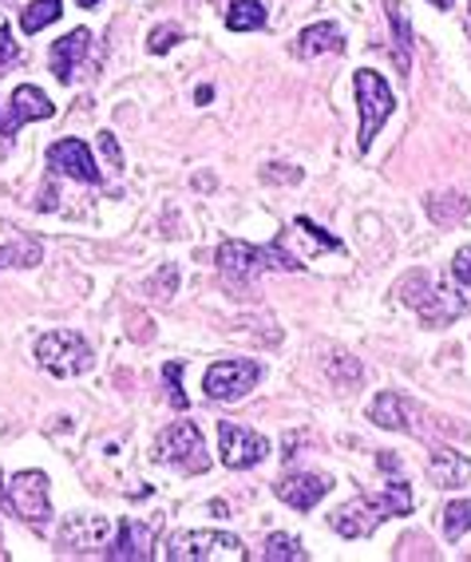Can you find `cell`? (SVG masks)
<instances>
[{
    "label": "cell",
    "mask_w": 471,
    "mask_h": 562,
    "mask_svg": "<svg viewBox=\"0 0 471 562\" xmlns=\"http://www.w3.org/2000/svg\"><path fill=\"white\" fill-rule=\"evenodd\" d=\"M365 499L381 512V519H396V515H408L412 507H416L412 487L404 480H392L389 487H381V492H365Z\"/></svg>",
    "instance_id": "ffe728a7"
},
{
    "label": "cell",
    "mask_w": 471,
    "mask_h": 562,
    "mask_svg": "<svg viewBox=\"0 0 471 562\" xmlns=\"http://www.w3.org/2000/svg\"><path fill=\"white\" fill-rule=\"evenodd\" d=\"M214 261H218V270L226 278H238V281H250L266 270H305L293 254H285L281 241H273V246H250V241L226 238L218 246V254H214Z\"/></svg>",
    "instance_id": "6da1fadb"
},
{
    "label": "cell",
    "mask_w": 471,
    "mask_h": 562,
    "mask_svg": "<svg viewBox=\"0 0 471 562\" xmlns=\"http://www.w3.org/2000/svg\"><path fill=\"white\" fill-rule=\"evenodd\" d=\"M451 285H460V290H471V246H463V250H456V258H451Z\"/></svg>",
    "instance_id": "4316f807"
},
{
    "label": "cell",
    "mask_w": 471,
    "mask_h": 562,
    "mask_svg": "<svg viewBox=\"0 0 471 562\" xmlns=\"http://www.w3.org/2000/svg\"><path fill=\"white\" fill-rule=\"evenodd\" d=\"M428 4H436V9H451L456 0H428Z\"/></svg>",
    "instance_id": "d6a6232c"
},
{
    "label": "cell",
    "mask_w": 471,
    "mask_h": 562,
    "mask_svg": "<svg viewBox=\"0 0 471 562\" xmlns=\"http://www.w3.org/2000/svg\"><path fill=\"white\" fill-rule=\"evenodd\" d=\"M226 29L231 32L266 29V4H261V0H231V9H226Z\"/></svg>",
    "instance_id": "44dd1931"
},
{
    "label": "cell",
    "mask_w": 471,
    "mask_h": 562,
    "mask_svg": "<svg viewBox=\"0 0 471 562\" xmlns=\"http://www.w3.org/2000/svg\"><path fill=\"white\" fill-rule=\"evenodd\" d=\"M100 147H103V155L111 159V167H123V151H120V143H115V135H111V131H100Z\"/></svg>",
    "instance_id": "1f68e13d"
},
{
    "label": "cell",
    "mask_w": 471,
    "mask_h": 562,
    "mask_svg": "<svg viewBox=\"0 0 471 562\" xmlns=\"http://www.w3.org/2000/svg\"><path fill=\"white\" fill-rule=\"evenodd\" d=\"M377 522H384L381 512H377L365 495L357 503H345V507H337V512L329 515V527L337 535H345V539H365V535L377 531Z\"/></svg>",
    "instance_id": "e0dca14e"
},
{
    "label": "cell",
    "mask_w": 471,
    "mask_h": 562,
    "mask_svg": "<svg viewBox=\"0 0 471 562\" xmlns=\"http://www.w3.org/2000/svg\"><path fill=\"white\" fill-rule=\"evenodd\" d=\"M91 52V32L88 29H71L68 36L52 44V76L60 83H71L76 80V68L88 60Z\"/></svg>",
    "instance_id": "9a60e30c"
},
{
    "label": "cell",
    "mask_w": 471,
    "mask_h": 562,
    "mask_svg": "<svg viewBox=\"0 0 471 562\" xmlns=\"http://www.w3.org/2000/svg\"><path fill=\"white\" fill-rule=\"evenodd\" d=\"M218 452H222V463H226L231 472H246V468H258V463L270 456V440H266L261 432L242 428V424L222 420L218 424Z\"/></svg>",
    "instance_id": "9c48e42d"
},
{
    "label": "cell",
    "mask_w": 471,
    "mask_h": 562,
    "mask_svg": "<svg viewBox=\"0 0 471 562\" xmlns=\"http://www.w3.org/2000/svg\"><path fill=\"white\" fill-rule=\"evenodd\" d=\"M48 171L68 175L76 182H88V187H100V162L91 155V147L83 139H60L48 147Z\"/></svg>",
    "instance_id": "7c38bea8"
},
{
    "label": "cell",
    "mask_w": 471,
    "mask_h": 562,
    "mask_svg": "<svg viewBox=\"0 0 471 562\" xmlns=\"http://www.w3.org/2000/svg\"><path fill=\"white\" fill-rule=\"evenodd\" d=\"M369 420L389 428V432H416V436L428 432L420 424V420H428V412L416 401H408V396H401V392H381V396L369 404Z\"/></svg>",
    "instance_id": "8fae6325"
},
{
    "label": "cell",
    "mask_w": 471,
    "mask_h": 562,
    "mask_svg": "<svg viewBox=\"0 0 471 562\" xmlns=\"http://www.w3.org/2000/svg\"><path fill=\"white\" fill-rule=\"evenodd\" d=\"M4 559H9V554H4V542H0V562H4Z\"/></svg>",
    "instance_id": "836d02e7"
},
{
    "label": "cell",
    "mask_w": 471,
    "mask_h": 562,
    "mask_svg": "<svg viewBox=\"0 0 471 562\" xmlns=\"http://www.w3.org/2000/svg\"><path fill=\"white\" fill-rule=\"evenodd\" d=\"M155 460L171 463L187 475H202L211 472V456H206V443H202L199 424L182 420V424H167L155 440Z\"/></svg>",
    "instance_id": "277c9868"
},
{
    "label": "cell",
    "mask_w": 471,
    "mask_h": 562,
    "mask_svg": "<svg viewBox=\"0 0 471 562\" xmlns=\"http://www.w3.org/2000/svg\"><path fill=\"white\" fill-rule=\"evenodd\" d=\"M440 531L448 542H460L471 531V499H456L440 512Z\"/></svg>",
    "instance_id": "cb8c5ba5"
},
{
    "label": "cell",
    "mask_w": 471,
    "mask_h": 562,
    "mask_svg": "<svg viewBox=\"0 0 471 562\" xmlns=\"http://www.w3.org/2000/svg\"><path fill=\"white\" fill-rule=\"evenodd\" d=\"M345 48V32L341 24L322 21V24H310V29L301 32L298 41H293V52H298L301 60H313V56H329V52H341Z\"/></svg>",
    "instance_id": "d6986e66"
},
{
    "label": "cell",
    "mask_w": 471,
    "mask_h": 562,
    "mask_svg": "<svg viewBox=\"0 0 471 562\" xmlns=\"http://www.w3.org/2000/svg\"><path fill=\"white\" fill-rule=\"evenodd\" d=\"M401 293H412V297H404V305L420 313L424 325H448L471 310V290H451V281L444 285V281H431L428 273H412L401 285Z\"/></svg>",
    "instance_id": "7a4b0ae2"
},
{
    "label": "cell",
    "mask_w": 471,
    "mask_h": 562,
    "mask_svg": "<svg viewBox=\"0 0 471 562\" xmlns=\"http://www.w3.org/2000/svg\"><path fill=\"white\" fill-rule=\"evenodd\" d=\"M352 88H357V103H361V135H357V147L369 151L372 143H377V135H381V127L389 123L396 103H392V88L384 83V76L372 68L357 71V76H352Z\"/></svg>",
    "instance_id": "5b68a950"
},
{
    "label": "cell",
    "mask_w": 471,
    "mask_h": 562,
    "mask_svg": "<svg viewBox=\"0 0 471 562\" xmlns=\"http://www.w3.org/2000/svg\"><path fill=\"white\" fill-rule=\"evenodd\" d=\"M179 372H182V364H179V361H171L167 369H162V376H167V384H171V404H175V408H187V396H182Z\"/></svg>",
    "instance_id": "83f0119b"
},
{
    "label": "cell",
    "mask_w": 471,
    "mask_h": 562,
    "mask_svg": "<svg viewBox=\"0 0 471 562\" xmlns=\"http://www.w3.org/2000/svg\"><path fill=\"white\" fill-rule=\"evenodd\" d=\"M179 36H182L179 29H155L150 32V52H167Z\"/></svg>",
    "instance_id": "f546056e"
},
{
    "label": "cell",
    "mask_w": 471,
    "mask_h": 562,
    "mask_svg": "<svg viewBox=\"0 0 471 562\" xmlns=\"http://www.w3.org/2000/svg\"><path fill=\"white\" fill-rule=\"evenodd\" d=\"M258 381H261L258 361H218L206 369V376H202V392H206L211 401L234 404V401H242L246 392H254Z\"/></svg>",
    "instance_id": "ba28073f"
},
{
    "label": "cell",
    "mask_w": 471,
    "mask_h": 562,
    "mask_svg": "<svg viewBox=\"0 0 471 562\" xmlns=\"http://www.w3.org/2000/svg\"><path fill=\"white\" fill-rule=\"evenodd\" d=\"M32 352H36V361H41L52 376H64V381H68V376H80V372H88L91 364H96V349H91L76 329L44 333Z\"/></svg>",
    "instance_id": "3957f363"
},
{
    "label": "cell",
    "mask_w": 471,
    "mask_h": 562,
    "mask_svg": "<svg viewBox=\"0 0 471 562\" xmlns=\"http://www.w3.org/2000/svg\"><path fill=\"white\" fill-rule=\"evenodd\" d=\"M60 12H64V0H32L21 12V29L29 32V36H36V32H44L48 24L60 21Z\"/></svg>",
    "instance_id": "603a6c76"
},
{
    "label": "cell",
    "mask_w": 471,
    "mask_h": 562,
    "mask_svg": "<svg viewBox=\"0 0 471 562\" xmlns=\"http://www.w3.org/2000/svg\"><path fill=\"white\" fill-rule=\"evenodd\" d=\"M108 535H111V519H103V515H68L56 542H60L64 554H91L96 547L108 542Z\"/></svg>",
    "instance_id": "4fadbf2b"
},
{
    "label": "cell",
    "mask_w": 471,
    "mask_h": 562,
    "mask_svg": "<svg viewBox=\"0 0 471 562\" xmlns=\"http://www.w3.org/2000/svg\"><path fill=\"white\" fill-rule=\"evenodd\" d=\"M80 4H83V9H88V4H96V0H80Z\"/></svg>",
    "instance_id": "e575fe53"
},
{
    "label": "cell",
    "mask_w": 471,
    "mask_h": 562,
    "mask_svg": "<svg viewBox=\"0 0 471 562\" xmlns=\"http://www.w3.org/2000/svg\"><path fill=\"white\" fill-rule=\"evenodd\" d=\"M389 4V21H392V36H396V64L408 71V52H412V29H408V16L396 0H384Z\"/></svg>",
    "instance_id": "484cf974"
},
{
    "label": "cell",
    "mask_w": 471,
    "mask_h": 562,
    "mask_svg": "<svg viewBox=\"0 0 471 562\" xmlns=\"http://www.w3.org/2000/svg\"><path fill=\"white\" fill-rule=\"evenodd\" d=\"M52 115H56V103H52L41 88H32V83H21V88L12 91L9 108H0V143L9 147V139L29 120H52Z\"/></svg>",
    "instance_id": "30bf717a"
},
{
    "label": "cell",
    "mask_w": 471,
    "mask_h": 562,
    "mask_svg": "<svg viewBox=\"0 0 471 562\" xmlns=\"http://www.w3.org/2000/svg\"><path fill=\"white\" fill-rule=\"evenodd\" d=\"M261 559H266V562H285V559L305 562V559H310V551H305L293 535H270V539H266V551H261Z\"/></svg>",
    "instance_id": "d4e9b609"
},
{
    "label": "cell",
    "mask_w": 471,
    "mask_h": 562,
    "mask_svg": "<svg viewBox=\"0 0 471 562\" xmlns=\"http://www.w3.org/2000/svg\"><path fill=\"white\" fill-rule=\"evenodd\" d=\"M41 258H44L41 241L16 238L0 250V270H32V266H41Z\"/></svg>",
    "instance_id": "7402d4cb"
},
{
    "label": "cell",
    "mask_w": 471,
    "mask_h": 562,
    "mask_svg": "<svg viewBox=\"0 0 471 562\" xmlns=\"http://www.w3.org/2000/svg\"><path fill=\"white\" fill-rule=\"evenodd\" d=\"M9 507L21 515L24 522H32L36 531H48V519H52V499H48V475L44 472H21L12 475L9 487Z\"/></svg>",
    "instance_id": "52a82bcc"
},
{
    "label": "cell",
    "mask_w": 471,
    "mask_h": 562,
    "mask_svg": "<svg viewBox=\"0 0 471 562\" xmlns=\"http://www.w3.org/2000/svg\"><path fill=\"white\" fill-rule=\"evenodd\" d=\"M329 487H333L329 475L293 472V475H281V480L273 483V495H278L281 503H290L293 512H313V507L329 495Z\"/></svg>",
    "instance_id": "5bb4252c"
},
{
    "label": "cell",
    "mask_w": 471,
    "mask_h": 562,
    "mask_svg": "<svg viewBox=\"0 0 471 562\" xmlns=\"http://www.w3.org/2000/svg\"><path fill=\"white\" fill-rule=\"evenodd\" d=\"M468 4H471V0H468Z\"/></svg>",
    "instance_id": "d590c367"
},
{
    "label": "cell",
    "mask_w": 471,
    "mask_h": 562,
    "mask_svg": "<svg viewBox=\"0 0 471 562\" xmlns=\"http://www.w3.org/2000/svg\"><path fill=\"white\" fill-rule=\"evenodd\" d=\"M167 559L171 562H218V559L246 562L250 554H246L238 535H231V531H179L167 542Z\"/></svg>",
    "instance_id": "8992f818"
},
{
    "label": "cell",
    "mask_w": 471,
    "mask_h": 562,
    "mask_svg": "<svg viewBox=\"0 0 471 562\" xmlns=\"http://www.w3.org/2000/svg\"><path fill=\"white\" fill-rule=\"evenodd\" d=\"M108 559H127V562L155 559V527L139 519H123L120 539L108 547Z\"/></svg>",
    "instance_id": "2e32d148"
},
{
    "label": "cell",
    "mask_w": 471,
    "mask_h": 562,
    "mask_svg": "<svg viewBox=\"0 0 471 562\" xmlns=\"http://www.w3.org/2000/svg\"><path fill=\"white\" fill-rule=\"evenodd\" d=\"M428 475L436 487H463L471 480V460L456 452V448H431Z\"/></svg>",
    "instance_id": "ac0fdd59"
},
{
    "label": "cell",
    "mask_w": 471,
    "mask_h": 562,
    "mask_svg": "<svg viewBox=\"0 0 471 562\" xmlns=\"http://www.w3.org/2000/svg\"><path fill=\"white\" fill-rule=\"evenodd\" d=\"M298 226H301V231H310V234H313V241H317V246H325V250H341V241L329 238V234H325L322 226H313L310 218H298Z\"/></svg>",
    "instance_id": "f1b7e54d"
},
{
    "label": "cell",
    "mask_w": 471,
    "mask_h": 562,
    "mask_svg": "<svg viewBox=\"0 0 471 562\" xmlns=\"http://www.w3.org/2000/svg\"><path fill=\"white\" fill-rule=\"evenodd\" d=\"M16 60V44H12V29L9 24H0V68L4 64H12Z\"/></svg>",
    "instance_id": "4dcf8cb0"
}]
</instances>
